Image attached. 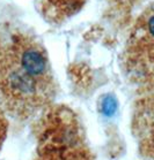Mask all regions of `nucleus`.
<instances>
[{"mask_svg": "<svg viewBox=\"0 0 154 160\" xmlns=\"http://www.w3.org/2000/svg\"><path fill=\"white\" fill-rule=\"evenodd\" d=\"M0 90L19 112L47 105L55 93V80L44 48L28 37H18L0 65Z\"/></svg>", "mask_w": 154, "mask_h": 160, "instance_id": "nucleus-1", "label": "nucleus"}, {"mask_svg": "<svg viewBox=\"0 0 154 160\" xmlns=\"http://www.w3.org/2000/svg\"><path fill=\"white\" fill-rule=\"evenodd\" d=\"M135 40L138 44L147 46V50H151L154 53V9L151 8L146 11L139 20L137 21L135 30Z\"/></svg>", "mask_w": 154, "mask_h": 160, "instance_id": "nucleus-2", "label": "nucleus"}, {"mask_svg": "<svg viewBox=\"0 0 154 160\" xmlns=\"http://www.w3.org/2000/svg\"><path fill=\"white\" fill-rule=\"evenodd\" d=\"M116 106H117V102L115 100L114 97L111 96H108L106 98L103 99L102 102V111L106 113L107 115H111L113 113L115 112L116 109Z\"/></svg>", "mask_w": 154, "mask_h": 160, "instance_id": "nucleus-3", "label": "nucleus"}]
</instances>
